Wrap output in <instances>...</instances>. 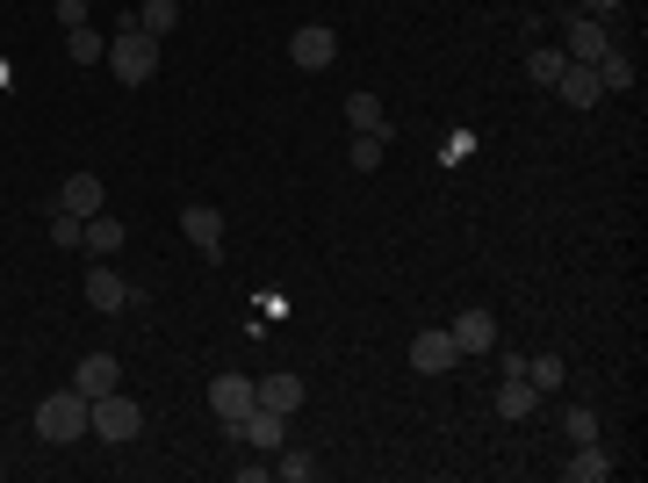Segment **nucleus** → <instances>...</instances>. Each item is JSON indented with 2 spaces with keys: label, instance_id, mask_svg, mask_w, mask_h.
<instances>
[{
  "label": "nucleus",
  "instance_id": "obj_1",
  "mask_svg": "<svg viewBox=\"0 0 648 483\" xmlns=\"http://www.w3.org/2000/svg\"><path fill=\"white\" fill-rule=\"evenodd\" d=\"M102 66H116V80L123 87H144L159 72V36H144V30H116L108 36V58Z\"/></svg>",
  "mask_w": 648,
  "mask_h": 483
},
{
  "label": "nucleus",
  "instance_id": "obj_2",
  "mask_svg": "<svg viewBox=\"0 0 648 483\" xmlns=\"http://www.w3.org/2000/svg\"><path fill=\"white\" fill-rule=\"evenodd\" d=\"M86 433H102L108 448H123V440H137V433H144V404H130L123 390L86 398Z\"/></svg>",
  "mask_w": 648,
  "mask_h": 483
},
{
  "label": "nucleus",
  "instance_id": "obj_3",
  "mask_svg": "<svg viewBox=\"0 0 648 483\" xmlns=\"http://www.w3.org/2000/svg\"><path fill=\"white\" fill-rule=\"evenodd\" d=\"M80 433H86V398L80 390H51V398L36 404V440L66 448V440H80Z\"/></svg>",
  "mask_w": 648,
  "mask_h": 483
},
{
  "label": "nucleus",
  "instance_id": "obj_4",
  "mask_svg": "<svg viewBox=\"0 0 648 483\" xmlns=\"http://www.w3.org/2000/svg\"><path fill=\"white\" fill-rule=\"evenodd\" d=\"M253 376H217V382H209V412H217L223 418V433H231V440H239V418L245 412H253Z\"/></svg>",
  "mask_w": 648,
  "mask_h": 483
},
{
  "label": "nucleus",
  "instance_id": "obj_5",
  "mask_svg": "<svg viewBox=\"0 0 648 483\" xmlns=\"http://www.w3.org/2000/svg\"><path fill=\"white\" fill-rule=\"evenodd\" d=\"M461 361V346H454V332H418V340H410V368H418V376H447V368Z\"/></svg>",
  "mask_w": 648,
  "mask_h": 483
},
{
  "label": "nucleus",
  "instance_id": "obj_6",
  "mask_svg": "<svg viewBox=\"0 0 648 483\" xmlns=\"http://www.w3.org/2000/svg\"><path fill=\"white\" fill-rule=\"evenodd\" d=\"M289 58H296L303 72H324L332 58H339V36L324 30V22H310V30H296V36H289Z\"/></svg>",
  "mask_w": 648,
  "mask_h": 483
},
{
  "label": "nucleus",
  "instance_id": "obj_7",
  "mask_svg": "<svg viewBox=\"0 0 648 483\" xmlns=\"http://www.w3.org/2000/svg\"><path fill=\"white\" fill-rule=\"evenodd\" d=\"M181 231H188V245H195L202 260L223 253V217H217L209 203H188V209H181Z\"/></svg>",
  "mask_w": 648,
  "mask_h": 483
},
{
  "label": "nucleus",
  "instance_id": "obj_8",
  "mask_svg": "<svg viewBox=\"0 0 648 483\" xmlns=\"http://www.w3.org/2000/svg\"><path fill=\"white\" fill-rule=\"evenodd\" d=\"M605 51H613L605 22H598V15H569V51H563V58H577V66H598Z\"/></svg>",
  "mask_w": 648,
  "mask_h": 483
},
{
  "label": "nucleus",
  "instance_id": "obj_9",
  "mask_svg": "<svg viewBox=\"0 0 648 483\" xmlns=\"http://www.w3.org/2000/svg\"><path fill=\"white\" fill-rule=\"evenodd\" d=\"M80 289H86V303H94V311H123V303H130V281H123L108 260H94V267H86Z\"/></svg>",
  "mask_w": 648,
  "mask_h": 483
},
{
  "label": "nucleus",
  "instance_id": "obj_10",
  "mask_svg": "<svg viewBox=\"0 0 648 483\" xmlns=\"http://www.w3.org/2000/svg\"><path fill=\"white\" fill-rule=\"evenodd\" d=\"M72 390H80V398H108V390H123L116 354H86V361L72 368Z\"/></svg>",
  "mask_w": 648,
  "mask_h": 483
},
{
  "label": "nucleus",
  "instance_id": "obj_11",
  "mask_svg": "<svg viewBox=\"0 0 648 483\" xmlns=\"http://www.w3.org/2000/svg\"><path fill=\"white\" fill-rule=\"evenodd\" d=\"M58 209H72V217H94V209H108V195H102V173H66V188H58Z\"/></svg>",
  "mask_w": 648,
  "mask_h": 483
},
{
  "label": "nucleus",
  "instance_id": "obj_12",
  "mask_svg": "<svg viewBox=\"0 0 648 483\" xmlns=\"http://www.w3.org/2000/svg\"><path fill=\"white\" fill-rule=\"evenodd\" d=\"M447 332H454L461 354H497V318H490V311H461Z\"/></svg>",
  "mask_w": 648,
  "mask_h": 483
},
{
  "label": "nucleus",
  "instance_id": "obj_13",
  "mask_svg": "<svg viewBox=\"0 0 648 483\" xmlns=\"http://www.w3.org/2000/svg\"><path fill=\"white\" fill-rule=\"evenodd\" d=\"M555 94H563V102L583 116V108H598V94H605V87H598V72H591V66H577V58H569L563 80H555Z\"/></svg>",
  "mask_w": 648,
  "mask_h": 483
},
{
  "label": "nucleus",
  "instance_id": "obj_14",
  "mask_svg": "<svg viewBox=\"0 0 648 483\" xmlns=\"http://www.w3.org/2000/svg\"><path fill=\"white\" fill-rule=\"evenodd\" d=\"M253 398L267 404V412H303V376H289V368H281V376H267V382H253Z\"/></svg>",
  "mask_w": 648,
  "mask_h": 483
},
{
  "label": "nucleus",
  "instance_id": "obj_15",
  "mask_svg": "<svg viewBox=\"0 0 648 483\" xmlns=\"http://www.w3.org/2000/svg\"><path fill=\"white\" fill-rule=\"evenodd\" d=\"M605 476H613V455L598 440H577V455L563 462V483H605Z\"/></svg>",
  "mask_w": 648,
  "mask_h": 483
},
{
  "label": "nucleus",
  "instance_id": "obj_16",
  "mask_svg": "<svg viewBox=\"0 0 648 483\" xmlns=\"http://www.w3.org/2000/svg\"><path fill=\"white\" fill-rule=\"evenodd\" d=\"M281 426H289V418H281V412H267V404H253V412H245L239 418V440H245V448H281Z\"/></svg>",
  "mask_w": 648,
  "mask_h": 483
},
{
  "label": "nucleus",
  "instance_id": "obj_17",
  "mask_svg": "<svg viewBox=\"0 0 648 483\" xmlns=\"http://www.w3.org/2000/svg\"><path fill=\"white\" fill-rule=\"evenodd\" d=\"M533 404H541V390H533L526 376H505V382H497V418H512V426H519V418H533Z\"/></svg>",
  "mask_w": 648,
  "mask_h": 483
},
{
  "label": "nucleus",
  "instance_id": "obj_18",
  "mask_svg": "<svg viewBox=\"0 0 648 483\" xmlns=\"http://www.w3.org/2000/svg\"><path fill=\"white\" fill-rule=\"evenodd\" d=\"M86 253H94V260H116V253H123L116 209H94V217H86Z\"/></svg>",
  "mask_w": 648,
  "mask_h": 483
},
{
  "label": "nucleus",
  "instance_id": "obj_19",
  "mask_svg": "<svg viewBox=\"0 0 648 483\" xmlns=\"http://www.w3.org/2000/svg\"><path fill=\"white\" fill-rule=\"evenodd\" d=\"M66 58H72V66H102V58H108V36L94 30V22H80V30H66Z\"/></svg>",
  "mask_w": 648,
  "mask_h": 483
},
{
  "label": "nucleus",
  "instance_id": "obj_20",
  "mask_svg": "<svg viewBox=\"0 0 648 483\" xmlns=\"http://www.w3.org/2000/svg\"><path fill=\"white\" fill-rule=\"evenodd\" d=\"M346 123H354L360 138H390V116H382L375 94H354V102H346Z\"/></svg>",
  "mask_w": 648,
  "mask_h": 483
},
{
  "label": "nucleus",
  "instance_id": "obj_21",
  "mask_svg": "<svg viewBox=\"0 0 648 483\" xmlns=\"http://www.w3.org/2000/svg\"><path fill=\"white\" fill-rule=\"evenodd\" d=\"M173 22H181V0H144V8H137V30L159 36V44L173 36Z\"/></svg>",
  "mask_w": 648,
  "mask_h": 483
},
{
  "label": "nucleus",
  "instance_id": "obj_22",
  "mask_svg": "<svg viewBox=\"0 0 648 483\" xmlns=\"http://www.w3.org/2000/svg\"><path fill=\"white\" fill-rule=\"evenodd\" d=\"M591 72H598V87H605V94H627V87H634V58H620V51H605Z\"/></svg>",
  "mask_w": 648,
  "mask_h": 483
},
{
  "label": "nucleus",
  "instance_id": "obj_23",
  "mask_svg": "<svg viewBox=\"0 0 648 483\" xmlns=\"http://www.w3.org/2000/svg\"><path fill=\"white\" fill-rule=\"evenodd\" d=\"M563 376H569L563 354H533V361H526V382H533V390H563Z\"/></svg>",
  "mask_w": 648,
  "mask_h": 483
},
{
  "label": "nucleus",
  "instance_id": "obj_24",
  "mask_svg": "<svg viewBox=\"0 0 648 483\" xmlns=\"http://www.w3.org/2000/svg\"><path fill=\"white\" fill-rule=\"evenodd\" d=\"M51 239H58V253H72V245H86V225L72 209H51Z\"/></svg>",
  "mask_w": 648,
  "mask_h": 483
},
{
  "label": "nucleus",
  "instance_id": "obj_25",
  "mask_svg": "<svg viewBox=\"0 0 648 483\" xmlns=\"http://www.w3.org/2000/svg\"><path fill=\"white\" fill-rule=\"evenodd\" d=\"M563 66H569V58H563V51H533V58H526V72H533V87H555V80H563Z\"/></svg>",
  "mask_w": 648,
  "mask_h": 483
},
{
  "label": "nucleus",
  "instance_id": "obj_26",
  "mask_svg": "<svg viewBox=\"0 0 648 483\" xmlns=\"http://www.w3.org/2000/svg\"><path fill=\"white\" fill-rule=\"evenodd\" d=\"M382 145H390V138H354V152H346V159H354V173H375L382 166Z\"/></svg>",
  "mask_w": 648,
  "mask_h": 483
},
{
  "label": "nucleus",
  "instance_id": "obj_27",
  "mask_svg": "<svg viewBox=\"0 0 648 483\" xmlns=\"http://www.w3.org/2000/svg\"><path fill=\"white\" fill-rule=\"evenodd\" d=\"M274 476H281V483H310V476H317V462H310V455H281Z\"/></svg>",
  "mask_w": 648,
  "mask_h": 483
},
{
  "label": "nucleus",
  "instance_id": "obj_28",
  "mask_svg": "<svg viewBox=\"0 0 648 483\" xmlns=\"http://www.w3.org/2000/svg\"><path fill=\"white\" fill-rule=\"evenodd\" d=\"M577 440H598V418L583 412V404H577V412H569V448H577Z\"/></svg>",
  "mask_w": 648,
  "mask_h": 483
},
{
  "label": "nucleus",
  "instance_id": "obj_29",
  "mask_svg": "<svg viewBox=\"0 0 648 483\" xmlns=\"http://www.w3.org/2000/svg\"><path fill=\"white\" fill-rule=\"evenodd\" d=\"M58 22H66V30H80V22H86V0H58Z\"/></svg>",
  "mask_w": 648,
  "mask_h": 483
},
{
  "label": "nucleus",
  "instance_id": "obj_30",
  "mask_svg": "<svg viewBox=\"0 0 648 483\" xmlns=\"http://www.w3.org/2000/svg\"><path fill=\"white\" fill-rule=\"evenodd\" d=\"M577 8H583V15H613L620 0H577Z\"/></svg>",
  "mask_w": 648,
  "mask_h": 483
}]
</instances>
